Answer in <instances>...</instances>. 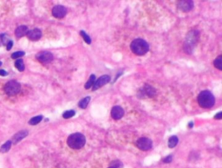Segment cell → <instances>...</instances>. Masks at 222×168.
<instances>
[{
  "label": "cell",
  "instance_id": "6da1fadb",
  "mask_svg": "<svg viewBox=\"0 0 222 168\" xmlns=\"http://www.w3.org/2000/svg\"><path fill=\"white\" fill-rule=\"evenodd\" d=\"M198 103L203 108H210L215 103V98L210 91L204 90L198 95Z\"/></svg>",
  "mask_w": 222,
  "mask_h": 168
},
{
  "label": "cell",
  "instance_id": "7a4b0ae2",
  "mask_svg": "<svg viewBox=\"0 0 222 168\" xmlns=\"http://www.w3.org/2000/svg\"><path fill=\"white\" fill-rule=\"evenodd\" d=\"M130 49L134 54H136L137 56H143L148 51L149 45L145 40L137 38V39H135L131 43Z\"/></svg>",
  "mask_w": 222,
  "mask_h": 168
},
{
  "label": "cell",
  "instance_id": "3957f363",
  "mask_svg": "<svg viewBox=\"0 0 222 168\" xmlns=\"http://www.w3.org/2000/svg\"><path fill=\"white\" fill-rule=\"evenodd\" d=\"M199 33L198 30H191L187 35L184 46H183L184 51L187 54H191L193 52V49L195 48L197 42L199 40Z\"/></svg>",
  "mask_w": 222,
  "mask_h": 168
},
{
  "label": "cell",
  "instance_id": "277c9868",
  "mask_svg": "<svg viewBox=\"0 0 222 168\" xmlns=\"http://www.w3.org/2000/svg\"><path fill=\"white\" fill-rule=\"evenodd\" d=\"M86 143V138L83 134L80 133L72 134L68 137L67 144L72 149H80L83 147Z\"/></svg>",
  "mask_w": 222,
  "mask_h": 168
},
{
  "label": "cell",
  "instance_id": "5b68a950",
  "mask_svg": "<svg viewBox=\"0 0 222 168\" xmlns=\"http://www.w3.org/2000/svg\"><path fill=\"white\" fill-rule=\"evenodd\" d=\"M20 89L21 85L17 81H10L5 85V91L9 95H15L18 94Z\"/></svg>",
  "mask_w": 222,
  "mask_h": 168
},
{
  "label": "cell",
  "instance_id": "8992f818",
  "mask_svg": "<svg viewBox=\"0 0 222 168\" xmlns=\"http://www.w3.org/2000/svg\"><path fill=\"white\" fill-rule=\"evenodd\" d=\"M156 94V91L155 89L150 86L146 84L145 86H143L138 92V96L140 98H147V97H153Z\"/></svg>",
  "mask_w": 222,
  "mask_h": 168
},
{
  "label": "cell",
  "instance_id": "52a82bcc",
  "mask_svg": "<svg viewBox=\"0 0 222 168\" xmlns=\"http://www.w3.org/2000/svg\"><path fill=\"white\" fill-rule=\"evenodd\" d=\"M153 142L150 139L146 138V137H142L137 140L136 141V146L137 147L142 151H148L152 147Z\"/></svg>",
  "mask_w": 222,
  "mask_h": 168
},
{
  "label": "cell",
  "instance_id": "ba28073f",
  "mask_svg": "<svg viewBox=\"0 0 222 168\" xmlns=\"http://www.w3.org/2000/svg\"><path fill=\"white\" fill-rule=\"evenodd\" d=\"M37 59L42 63H49L53 60V55L49 51H42L37 55Z\"/></svg>",
  "mask_w": 222,
  "mask_h": 168
},
{
  "label": "cell",
  "instance_id": "9c48e42d",
  "mask_svg": "<svg viewBox=\"0 0 222 168\" xmlns=\"http://www.w3.org/2000/svg\"><path fill=\"white\" fill-rule=\"evenodd\" d=\"M110 81V77L107 75H102L101 77H99L98 79L96 80L94 85H93V90H96L98 89H100L101 87L104 86L105 84L108 83Z\"/></svg>",
  "mask_w": 222,
  "mask_h": 168
},
{
  "label": "cell",
  "instance_id": "30bf717a",
  "mask_svg": "<svg viewBox=\"0 0 222 168\" xmlns=\"http://www.w3.org/2000/svg\"><path fill=\"white\" fill-rule=\"evenodd\" d=\"M67 14V9L62 5H56L52 9V15L56 18H62Z\"/></svg>",
  "mask_w": 222,
  "mask_h": 168
},
{
  "label": "cell",
  "instance_id": "8fae6325",
  "mask_svg": "<svg viewBox=\"0 0 222 168\" xmlns=\"http://www.w3.org/2000/svg\"><path fill=\"white\" fill-rule=\"evenodd\" d=\"M178 8L179 10L182 11H189L193 8V2L190 1V0H182L178 3Z\"/></svg>",
  "mask_w": 222,
  "mask_h": 168
},
{
  "label": "cell",
  "instance_id": "7c38bea8",
  "mask_svg": "<svg viewBox=\"0 0 222 168\" xmlns=\"http://www.w3.org/2000/svg\"><path fill=\"white\" fill-rule=\"evenodd\" d=\"M124 114V110L120 106H115L111 110V117L114 120H120Z\"/></svg>",
  "mask_w": 222,
  "mask_h": 168
},
{
  "label": "cell",
  "instance_id": "4fadbf2b",
  "mask_svg": "<svg viewBox=\"0 0 222 168\" xmlns=\"http://www.w3.org/2000/svg\"><path fill=\"white\" fill-rule=\"evenodd\" d=\"M27 36L30 40H32V41L39 40L42 36V31L39 29H33V30L28 31Z\"/></svg>",
  "mask_w": 222,
  "mask_h": 168
},
{
  "label": "cell",
  "instance_id": "5bb4252c",
  "mask_svg": "<svg viewBox=\"0 0 222 168\" xmlns=\"http://www.w3.org/2000/svg\"><path fill=\"white\" fill-rule=\"evenodd\" d=\"M27 135H28V131H27V130L19 131L18 133H17V134L13 136L11 142H13L14 144H17V143H18L20 140H23L24 138H25Z\"/></svg>",
  "mask_w": 222,
  "mask_h": 168
},
{
  "label": "cell",
  "instance_id": "9a60e30c",
  "mask_svg": "<svg viewBox=\"0 0 222 168\" xmlns=\"http://www.w3.org/2000/svg\"><path fill=\"white\" fill-rule=\"evenodd\" d=\"M29 30H28V27L25 26V25H20L18 26L16 30H15V35L17 38H20V37H23L24 36L27 35Z\"/></svg>",
  "mask_w": 222,
  "mask_h": 168
},
{
  "label": "cell",
  "instance_id": "2e32d148",
  "mask_svg": "<svg viewBox=\"0 0 222 168\" xmlns=\"http://www.w3.org/2000/svg\"><path fill=\"white\" fill-rule=\"evenodd\" d=\"M179 142V139L177 136L173 135V136H171L168 140V146L170 148H173L175 147V146H177V144H178Z\"/></svg>",
  "mask_w": 222,
  "mask_h": 168
},
{
  "label": "cell",
  "instance_id": "e0dca14e",
  "mask_svg": "<svg viewBox=\"0 0 222 168\" xmlns=\"http://www.w3.org/2000/svg\"><path fill=\"white\" fill-rule=\"evenodd\" d=\"M90 96H87V97L82 99V100L80 101V102H79L78 105H79V107H80L81 108L84 109V108H87V106L88 105V103H90Z\"/></svg>",
  "mask_w": 222,
  "mask_h": 168
},
{
  "label": "cell",
  "instance_id": "ac0fdd59",
  "mask_svg": "<svg viewBox=\"0 0 222 168\" xmlns=\"http://www.w3.org/2000/svg\"><path fill=\"white\" fill-rule=\"evenodd\" d=\"M96 80V75H91L90 77V79H88V81L87 83L85 84V89H90L94 85V83H95Z\"/></svg>",
  "mask_w": 222,
  "mask_h": 168
},
{
  "label": "cell",
  "instance_id": "d6986e66",
  "mask_svg": "<svg viewBox=\"0 0 222 168\" xmlns=\"http://www.w3.org/2000/svg\"><path fill=\"white\" fill-rule=\"evenodd\" d=\"M11 144H12L11 140L6 141V142L1 146V148H0V152H1V153H7V152L11 149Z\"/></svg>",
  "mask_w": 222,
  "mask_h": 168
},
{
  "label": "cell",
  "instance_id": "ffe728a7",
  "mask_svg": "<svg viewBox=\"0 0 222 168\" xmlns=\"http://www.w3.org/2000/svg\"><path fill=\"white\" fill-rule=\"evenodd\" d=\"M213 64H214V67L217 68L219 70H222V56H219L215 59Z\"/></svg>",
  "mask_w": 222,
  "mask_h": 168
},
{
  "label": "cell",
  "instance_id": "44dd1931",
  "mask_svg": "<svg viewBox=\"0 0 222 168\" xmlns=\"http://www.w3.org/2000/svg\"><path fill=\"white\" fill-rule=\"evenodd\" d=\"M15 66L19 71H24L25 70V63L22 59H17L15 62Z\"/></svg>",
  "mask_w": 222,
  "mask_h": 168
},
{
  "label": "cell",
  "instance_id": "7402d4cb",
  "mask_svg": "<svg viewBox=\"0 0 222 168\" xmlns=\"http://www.w3.org/2000/svg\"><path fill=\"white\" fill-rule=\"evenodd\" d=\"M43 120V116L42 115H37V116H35L33 118H31L29 121V124L31 125V126H34V125H37L38 124L40 121H42Z\"/></svg>",
  "mask_w": 222,
  "mask_h": 168
},
{
  "label": "cell",
  "instance_id": "603a6c76",
  "mask_svg": "<svg viewBox=\"0 0 222 168\" xmlns=\"http://www.w3.org/2000/svg\"><path fill=\"white\" fill-rule=\"evenodd\" d=\"M123 165L120 160H114L110 163L108 168H122Z\"/></svg>",
  "mask_w": 222,
  "mask_h": 168
},
{
  "label": "cell",
  "instance_id": "cb8c5ba5",
  "mask_svg": "<svg viewBox=\"0 0 222 168\" xmlns=\"http://www.w3.org/2000/svg\"><path fill=\"white\" fill-rule=\"evenodd\" d=\"M80 34H81V36L83 37V40L86 42V43H87L88 44H91V38H90V36H88V35L86 34L85 31L81 30V31H80Z\"/></svg>",
  "mask_w": 222,
  "mask_h": 168
},
{
  "label": "cell",
  "instance_id": "d4e9b609",
  "mask_svg": "<svg viewBox=\"0 0 222 168\" xmlns=\"http://www.w3.org/2000/svg\"><path fill=\"white\" fill-rule=\"evenodd\" d=\"M75 114H76V113H75L74 110H69V111H66V112L63 113L62 117H63L64 119H70V118L73 117V116L75 115Z\"/></svg>",
  "mask_w": 222,
  "mask_h": 168
},
{
  "label": "cell",
  "instance_id": "484cf974",
  "mask_svg": "<svg viewBox=\"0 0 222 168\" xmlns=\"http://www.w3.org/2000/svg\"><path fill=\"white\" fill-rule=\"evenodd\" d=\"M23 56H25V52L24 51H17V52H14L11 55V58L13 59H17L19 57H22Z\"/></svg>",
  "mask_w": 222,
  "mask_h": 168
},
{
  "label": "cell",
  "instance_id": "4316f807",
  "mask_svg": "<svg viewBox=\"0 0 222 168\" xmlns=\"http://www.w3.org/2000/svg\"><path fill=\"white\" fill-rule=\"evenodd\" d=\"M172 159H173V155L170 154V155L167 156L166 158H164V159H162V161H163L164 163H166V164H168V163H171V162H172Z\"/></svg>",
  "mask_w": 222,
  "mask_h": 168
},
{
  "label": "cell",
  "instance_id": "83f0119b",
  "mask_svg": "<svg viewBox=\"0 0 222 168\" xmlns=\"http://www.w3.org/2000/svg\"><path fill=\"white\" fill-rule=\"evenodd\" d=\"M5 34H1L0 35V44H5Z\"/></svg>",
  "mask_w": 222,
  "mask_h": 168
},
{
  "label": "cell",
  "instance_id": "f1b7e54d",
  "mask_svg": "<svg viewBox=\"0 0 222 168\" xmlns=\"http://www.w3.org/2000/svg\"><path fill=\"white\" fill-rule=\"evenodd\" d=\"M12 46H13V42L12 41H9L8 43H7V50H11V48H12Z\"/></svg>",
  "mask_w": 222,
  "mask_h": 168
},
{
  "label": "cell",
  "instance_id": "f546056e",
  "mask_svg": "<svg viewBox=\"0 0 222 168\" xmlns=\"http://www.w3.org/2000/svg\"><path fill=\"white\" fill-rule=\"evenodd\" d=\"M222 118V112H219L215 116H214V119L216 120H220Z\"/></svg>",
  "mask_w": 222,
  "mask_h": 168
},
{
  "label": "cell",
  "instance_id": "4dcf8cb0",
  "mask_svg": "<svg viewBox=\"0 0 222 168\" xmlns=\"http://www.w3.org/2000/svg\"><path fill=\"white\" fill-rule=\"evenodd\" d=\"M8 74H7V72L5 71V70H4V69H0V75L1 76H6Z\"/></svg>",
  "mask_w": 222,
  "mask_h": 168
},
{
  "label": "cell",
  "instance_id": "1f68e13d",
  "mask_svg": "<svg viewBox=\"0 0 222 168\" xmlns=\"http://www.w3.org/2000/svg\"><path fill=\"white\" fill-rule=\"evenodd\" d=\"M193 122L192 121V122H190V123H189V125H188V127H189V128H193Z\"/></svg>",
  "mask_w": 222,
  "mask_h": 168
},
{
  "label": "cell",
  "instance_id": "d6a6232c",
  "mask_svg": "<svg viewBox=\"0 0 222 168\" xmlns=\"http://www.w3.org/2000/svg\"><path fill=\"white\" fill-rule=\"evenodd\" d=\"M1 65H2V62H0V66H1Z\"/></svg>",
  "mask_w": 222,
  "mask_h": 168
}]
</instances>
